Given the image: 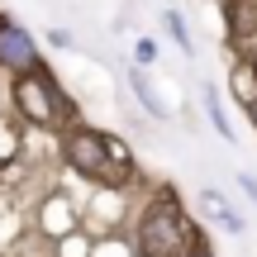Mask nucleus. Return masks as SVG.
I'll use <instances>...</instances> for the list:
<instances>
[{"label": "nucleus", "mask_w": 257, "mask_h": 257, "mask_svg": "<svg viewBox=\"0 0 257 257\" xmlns=\"http://www.w3.org/2000/svg\"><path fill=\"white\" fill-rule=\"evenodd\" d=\"M224 15H229V34L257 53V0H224Z\"/></svg>", "instance_id": "nucleus-5"}, {"label": "nucleus", "mask_w": 257, "mask_h": 257, "mask_svg": "<svg viewBox=\"0 0 257 257\" xmlns=\"http://www.w3.org/2000/svg\"><path fill=\"white\" fill-rule=\"evenodd\" d=\"M162 24H167V34L176 38V48H181V53H191V48H195V43H191V29H186V19L176 15V10H167V15H162Z\"/></svg>", "instance_id": "nucleus-8"}, {"label": "nucleus", "mask_w": 257, "mask_h": 257, "mask_svg": "<svg viewBox=\"0 0 257 257\" xmlns=\"http://www.w3.org/2000/svg\"><path fill=\"white\" fill-rule=\"evenodd\" d=\"M34 67H43L38 62L34 34H29L24 24H15L10 15H0V72L19 76V72H34Z\"/></svg>", "instance_id": "nucleus-4"}, {"label": "nucleus", "mask_w": 257, "mask_h": 257, "mask_svg": "<svg viewBox=\"0 0 257 257\" xmlns=\"http://www.w3.org/2000/svg\"><path fill=\"white\" fill-rule=\"evenodd\" d=\"M205 110H210L219 138H233V124H229V114H224V100H219V91H214V86H205Z\"/></svg>", "instance_id": "nucleus-7"}, {"label": "nucleus", "mask_w": 257, "mask_h": 257, "mask_svg": "<svg viewBox=\"0 0 257 257\" xmlns=\"http://www.w3.org/2000/svg\"><path fill=\"white\" fill-rule=\"evenodd\" d=\"M10 95H15V110L24 114L29 124H38V128H53V124H62L67 114H72V95L57 86V76L48 72V67L19 72L15 86H10Z\"/></svg>", "instance_id": "nucleus-3"}, {"label": "nucleus", "mask_w": 257, "mask_h": 257, "mask_svg": "<svg viewBox=\"0 0 257 257\" xmlns=\"http://www.w3.org/2000/svg\"><path fill=\"white\" fill-rule=\"evenodd\" d=\"M200 233L186 219L181 200L172 191H157L153 200L143 205V219H138V252L143 257H186L200 248Z\"/></svg>", "instance_id": "nucleus-2"}, {"label": "nucleus", "mask_w": 257, "mask_h": 257, "mask_svg": "<svg viewBox=\"0 0 257 257\" xmlns=\"http://www.w3.org/2000/svg\"><path fill=\"white\" fill-rule=\"evenodd\" d=\"M186 257H210V248H205V243H200V248H195V252H186Z\"/></svg>", "instance_id": "nucleus-12"}, {"label": "nucleus", "mask_w": 257, "mask_h": 257, "mask_svg": "<svg viewBox=\"0 0 257 257\" xmlns=\"http://www.w3.org/2000/svg\"><path fill=\"white\" fill-rule=\"evenodd\" d=\"M62 157H67L72 172L91 176V181H100V186H128V181H134V172H138L134 157H128V148L119 143V138L100 134V128H86V124L67 128Z\"/></svg>", "instance_id": "nucleus-1"}, {"label": "nucleus", "mask_w": 257, "mask_h": 257, "mask_svg": "<svg viewBox=\"0 0 257 257\" xmlns=\"http://www.w3.org/2000/svg\"><path fill=\"white\" fill-rule=\"evenodd\" d=\"M128 81H134V91H138V100H143V110H153L157 119H162L167 110H162V100H157V95L148 91V81H143V76H138V72H128Z\"/></svg>", "instance_id": "nucleus-9"}, {"label": "nucleus", "mask_w": 257, "mask_h": 257, "mask_svg": "<svg viewBox=\"0 0 257 257\" xmlns=\"http://www.w3.org/2000/svg\"><path fill=\"white\" fill-rule=\"evenodd\" d=\"M248 62H252V72H257V53H252V57H248Z\"/></svg>", "instance_id": "nucleus-13"}, {"label": "nucleus", "mask_w": 257, "mask_h": 257, "mask_svg": "<svg viewBox=\"0 0 257 257\" xmlns=\"http://www.w3.org/2000/svg\"><path fill=\"white\" fill-rule=\"evenodd\" d=\"M15 153H19V128L10 119H0V162H10Z\"/></svg>", "instance_id": "nucleus-10"}, {"label": "nucleus", "mask_w": 257, "mask_h": 257, "mask_svg": "<svg viewBox=\"0 0 257 257\" xmlns=\"http://www.w3.org/2000/svg\"><path fill=\"white\" fill-rule=\"evenodd\" d=\"M195 200H200V205H205V210H210V214H214V219H219V224H224V229H233V233H243V214H238V210H233V205H229V200H224V195H219V191H200V195H195Z\"/></svg>", "instance_id": "nucleus-6"}, {"label": "nucleus", "mask_w": 257, "mask_h": 257, "mask_svg": "<svg viewBox=\"0 0 257 257\" xmlns=\"http://www.w3.org/2000/svg\"><path fill=\"white\" fill-rule=\"evenodd\" d=\"M134 57H138V62H153V57H157V43H153V38H138Z\"/></svg>", "instance_id": "nucleus-11"}]
</instances>
